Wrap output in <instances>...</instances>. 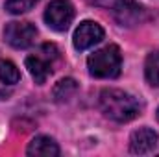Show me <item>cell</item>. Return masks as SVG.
<instances>
[{
    "label": "cell",
    "mask_w": 159,
    "mask_h": 157,
    "mask_svg": "<svg viewBox=\"0 0 159 157\" xmlns=\"http://www.w3.org/2000/svg\"><path fill=\"white\" fill-rule=\"evenodd\" d=\"M37 37V30L34 24L30 22H19V20H13V22H7L6 28H4V39L9 46L13 48H28L35 43Z\"/></svg>",
    "instance_id": "obj_6"
},
{
    "label": "cell",
    "mask_w": 159,
    "mask_h": 157,
    "mask_svg": "<svg viewBox=\"0 0 159 157\" xmlns=\"http://www.w3.org/2000/svg\"><path fill=\"white\" fill-rule=\"evenodd\" d=\"M102 39H104V28L94 20H83L76 28L74 37H72L76 50H87Z\"/></svg>",
    "instance_id": "obj_7"
},
{
    "label": "cell",
    "mask_w": 159,
    "mask_h": 157,
    "mask_svg": "<svg viewBox=\"0 0 159 157\" xmlns=\"http://www.w3.org/2000/svg\"><path fill=\"white\" fill-rule=\"evenodd\" d=\"M20 79V72L17 65L9 59H0V81L6 85H15Z\"/></svg>",
    "instance_id": "obj_12"
},
{
    "label": "cell",
    "mask_w": 159,
    "mask_h": 157,
    "mask_svg": "<svg viewBox=\"0 0 159 157\" xmlns=\"http://www.w3.org/2000/svg\"><path fill=\"white\" fill-rule=\"evenodd\" d=\"M26 154L35 157H56L59 155V146L54 139H50L46 135H39V137L32 139V142L26 148Z\"/></svg>",
    "instance_id": "obj_9"
},
{
    "label": "cell",
    "mask_w": 159,
    "mask_h": 157,
    "mask_svg": "<svg viewBox=\"0 0 159 157\" xmlns=\"http://www.w3.org/2000/svg\"><path fill=\"white\" fill-rule=\"evenodd\" d=\"M98 105L106 117L115 122H129L141 115L139 100L120 89H104L98 96Z\"/></svg>",
    "instance_id": "obj_1"
},
{
    "label": "cell",
    "mask_w": 159,
    "mask_h": 157,
    "mask_svg": "<svg viewBox=\"0 0 159 157\" xmlns=\"http://www.w3.org/2000/svg\"><path fill=\"white\" fill-rule=\"evenodd\" d=\"M39 0H7L6 2V11H9L11 15H20L30 11Z\"/></svg>",
    "instance_id": "obj_13"
},
{
    "label": "cell",
    "mask_w": 159,
    "mask_h": 157,
    "mask_svg": "<svg viewBox=\"0 0 159 157\" xmlns=\"http://www.w3.org/2000/svg\"><path fill=\"white\" fill-rule=\"evenodd\" d=\"M98 4L111 11V15L115 17V20L120 26H137L144 22L148 17L146 9L135 0H106Z\"/></svg>",
    "instance_id": "obj_3"
},
{
    "label": "cell",
    "mask_w": 159,
    "mask_h": 157,
    "mask_svg": "<svg viewBox=\"0 0 159 157\" xmlns=\"http://www.w3.org/2000/svg\"><path fill=\"white\" fill-rule=\"evenodd\" d=\"M78 91V83L72 78H65L57 81V85L54 87V98L56 102H69Z\"/></svg>",
    "instance_id": "obj_10"
},
{
    "label": "cell",
    "mask_w": 159,
    "mask_h": 157,
    "mask_svg": "<svg viewBox=\"0 0 159 157\" xmlns=\"http://www.w3.org/2000/svg\"><path fill=\"white\" fill-rule=\"evenodd\" d=\"M157 120H159V109H157Z\"/></svg>",
    "instance_id": "obj_14"
},
{
    "label": "cell",
    "mask_w": 159,
    "mask_h": 157,
    "mask_svg": "<svg viewBox=\"0 0 159 157\" xmlns=\"http://www.w3.org/2000/svg\"><path fill=\"white\" fill-rule=\"evenodd\" d=\"M74 19V6L70 0H52L44 11V22L54 32H65Z\"/></svg>",
    "instance_id": "obj_5"
},
{
    "label": "cell",
    "mask_w": 159,
    "mask_h": 157,
    "mask_svg": "<svg viewBox=\"0 0 159 157\" xmlns=\"http://www.w3.org/2000/svg\"><path fill=\"white\" fill-rule=\"evenodd\" d=\"M159 142V135L152 128H139L131 133L129 137V150L131 154H150L152 150H156Z\"/></svg>",
    "instance_id": "obj_8"
},
{
    "label": "cell",
    "mask_w": 159,
    "mask_h": 157,
    "mask_svg": "<svg viewBox=\"0 0 159 157\" xmlns=\"http://www.w3.org/2000/svg\"><path fill=\"white\" fill-rule=\"evenodd\" d=\"M57 54H59L57 48L54 44L46 43L39 48L37 54L26 57V69L37 85H43L46 78L52 74V63H54V59H57Z\"/></svg>",
    "instance_id": "obj_4"
},
{
    "label": "cell",
    "mask_w": 159,
    "mask_h": 157,
    "mask_svg": "<svg viewBox=\"0 0 159 157\" xmlns=\"http://www.w3.org/2000/svg\"><path fill=\"white\" fill-rule=\"evenodd\" d=\"M89 74L94 78L111 79L117 78L122 70V54L117 44H109L102 50H96L87 59Z\"/></svg>",
    "instance_id": "obj_2"
},
{
    "label": "cell",
    "mask_w": 159,
    "mask_h": 157,
    "mask_svg": "<svg viewBox=\"0 0 159 157\" xmlns=\"http://www.w3.org/2000/svg\"><path fill=\"white\" fill-rule=\"evenodd\" d=\"M144 76L152 87H159V50L148 54L144 63Z\"/></svg>",
    "instance_id": "obj_11"
}]
</instances>
